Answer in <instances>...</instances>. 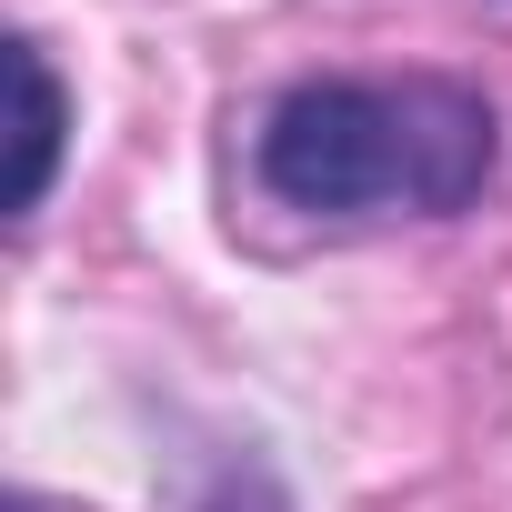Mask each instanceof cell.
Masks as SVG:
<instances>
[{
  "mask_svg": "<svg viewBox=\"0 0 512 512\" xmlns=\"http://www.w3.org/2000/svg\"><path fill=\"white\" fill-rule=\"evenodd\" d=\"M492 161H502V121L452 71L292 81L251 131L262 191L312 221H452L482 201Z\"/></svg>",
  "mask_w": 512,
  "mask_h": 512,
  "instance_id": "obj_1",
  "label": "cell"
},
{
  "mask_svg": "<svg viewBox=\"0 0 512 512\" xmlns=\"http://www.w3.org/2000/svg\"><path fill=\"white\" fill-rule=\"evenodd\" d=\"M11 91H21V171H11V221L41 211L51 171H61V81L41 61V41H11Z\"/></svg>",
  "mask_w": 512,
  "mask_h": 512,
  "instance_id": "obj_2",
  "label": "cell"
},
{
  "mask_svg": "<svg viewBox=\"0 0 512 512\" xmlns=\"http://www.w3.org/2000/svg\"><path fill=\"white\" fill-rule=\"evenodd\" d=\"M201 512H282V492H272L262 472H221V482L201 492Z\"/></svg>",
  "mask_w": 512,
  "mask_h": 512,
  "instance_id": "obj_3",
  "label": "cell"
},
{
  "mask_svg": "<svg viewBox=\"0 0 512 512\" xmlns=\"http://www.w3.org/2000/svg\"><path fill=\"white\" fill-rule=\"evenodd\" d=\"M11 512H41V502H31V492H21V502H11Z\"/></svg>",
  "mask_w": 512,
  "mask_h": 512,
  "instance_id": "obj_4",
  "label": "cell"
}]
</instances>
